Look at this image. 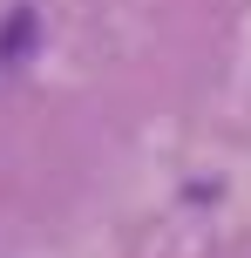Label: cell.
<instances>
[{"mask_svg": "<svg viewBox=\"0 0 251 258\" xmlns=\"http://www.w3.org/2000/svg\"><path fill=\"white\" fill-rule=\"evenodd\" d=\"M27 54H34V14H27V7H14L7 21H0V68L27 61Z\"/></svg>", "mask_w": 251, "mask_h": 258, "instance_id": "6da1fadb", "label": "cell"}]
</instances>
